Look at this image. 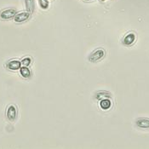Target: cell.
<instances>
[{"label":"cell","mask_w":149,"mask_h":149,"mask_svg":"<svg viewBox=\"0 0 149 149\" xmlns=\"http://www.w3.org/2000/svg\"><path fill=\"white\" fill-rule=\"evenodd\" d=\"M39 3L43 9H47L49 6V2L47 0H39Z\"/></svg>","instance_id":"12"},{"label":"cell","mask_w":149,"mask_h":149,"mask_svg":"<svg viewBox=\"0 0 149 149\" xmlns=\"http://www.w3.org/2000/svg\"><path fill=\"white\" fill-rule=\"evenodd\" d=\"M84 1H91V0H84Z\"/></svg>","instance_id":"14"},{"label":"cell","mask_w":149,"mask_h":149,"mask_svg":"<svg viewBox=\"0 0 149 149\" xmlns=\"http://www.w3.org/2000/svg\"><path fill=\"white\" fill-rule=\"evenodd\" d=\"M100 106H101V107H102L103 110H107V109H109V108L111 107L112 102H111L110 100H108L107 98H106V99H102V100L101 101Z\"/></svg>","instance_id":"8"},{"label":"cell","mask_w":149,"mask_h":149,"mask_svg":"<svg viewBox=\"0 0 149 149\" xmlns=\"http://www.w3.org/2000/svg\"><path fill=\"white\" fill-rule=\"evenodd\" d=\"M105 50L103 49H97L94 50L89 56V61L91 62H96L100 60H102L105 56Z\"/></svg>","instance_id":"1"},{"label":"cell","mask_w":149,"mask_h":149,"mask_svg":"<svg viewBox=\"0 0 149 149\" xmlns=\"http://www.w3.org/2000/svg\"><path fill=\"white\" fill-rule=\"evenodd\" d=\"M136 124V126L141 129H149L148 118H138Z\"/></svg>","instance_id":"7"},{"label":"cell","mask_w":149,"mask_h":149,"mask_svg":"<svg viewBox=\"0 0 149 149\" xmlns=\"http://www.w3.org/2000/svg\"><path fill=\"white\" fill-rule=\"evenodd\" d=\"M16 15V10L14 9H8L0 13V18L2 20H10L12 17H15Z\"/></svg>","instance_id":"2"},{"label":"cell","mask_w":149,"mask_h":149,"mask_svg":"<svg viewBox=\"0 0 149 149\" xmlns=\"http://www.w3.org/2000/svg\"><path fill=\"white\" fill-rule=\"evenodd\" d=\"M17 116V109L14 105H10L6 112V117L10 121H14Z\"/></svg>","instance_id":"3"},{"label":"cell","mask_w":149,"mask_h":149,"mask_svg":"<svg viewBox=\"0 0 149 149\" xmlns=\"http://www.w3.org/2000/svg\"><path fill=\"white\" fill-rule=\"evenodd\" d=\"M22 64L24 67H27L31 64V59L30 58H25L23 59L22 61Z\"/></svg>","instance_id":"13"},{"label":"cell","mask_w":149,"mask_h":149,"mask_svg":"<svg viewBox=\"0 0 149 149\" xmlns=\"http://www.w3.org/2000/svg\"><path fill=\"white\" fill-rule=\"evenodd\" d=\"M102 1H105V0H102Z\"/></svg>","instance_id":"15"},{"label":"cell","mask_w":149,"mask_h":149,"mask_svg":"<svg viewBox=\"0 0 149 149\" xmlns=\"http://www.w3.org/2000/svg\"><path fill=\"white\" fill-rule=\"evenodd\" d=\"M136 40V34L135 33H129L127 34L124 39H123V44L125 45H131Z\"/></svg>","instance_id":"6"},{"label":"cell","mask_w":149,"mask_h":149,"mask_svg":"<svg viewBox=\"0 0 149 149\" xmlns=\"http://www.w3.org/2000/svg\"><path fill=\"white\" fill-rule=\"evenodd\" d=\"M25 3H26V7L27 12L33 13L35 7L34 0H25Z\"/></svg>","instance_id":"9"},{"label":"cell","mask_w":149,"mask_h":149,"mask_svg":"<svg viewBox=\"0 0 149 149\" xmlns=\"http://www.w3.org/2000/svg\"><path fill=\"white\" fill-rule=\"evenodd\" d=\"M21 66H22V62L17 60H12L7 63V68L10 70H13V71L19 70L21 68Z\"/></svg>","instance_id":"5"},{"label":"cell","mask_w":149,"mask_h":149,"mask_svg":"<svg viewBox=\"0 0 149 149\" xmlns=\"http://www.w3.org/2000/svg\"><path fill=\"white\" fill-rule=\"evenodd\" d=\"M30 16V13L29 12H21L18 13L15 15V22H26Z\"/></svg>","instance_id":"4"},{"label":"cell","mask_w":149,"mask_h":149,"mask_svg":"<svg viewBox=\"0 0 149 149\" xmlns=\"http://www.w3.org/2000/svg\"><path fill=\"white\" fill-rule=\"evenodd\" d=\"M20 72H21V75L22 76L23 78H25V79H27V78H29L31 76V72L26 67L21 68H20Z\"/></svg>","instance_id":"11"},{"label":"cell","mask_w":149,"mask_h":149,"mask_svg":"<svg viewBox=\"0 0 149 149\" xmlns=\"http://www.w3.org/2000/svg\"><path fill=\"white\" fill-rule=\"evenodd\" d=\"M111 95L108 92L106 91H99L95 94V98L98 100H102V99H106V98H110Z\"/></svg>","instance_id":"10"}]
</instances>
